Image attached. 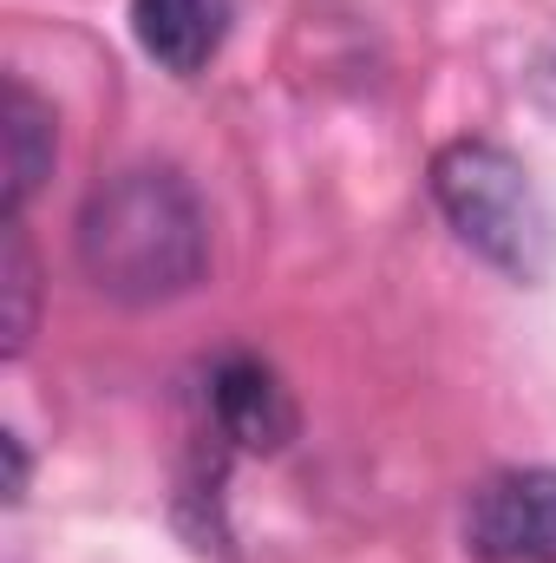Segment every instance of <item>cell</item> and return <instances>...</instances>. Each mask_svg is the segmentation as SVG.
<instances>
[{
    "mask_svg": "<svg viewBox=\"0 0 556 563\" xmlns=\"http://www.w3.org/2000/svg\"><path fill=\"white\" fill-rule=\"evenodd\" d=\"M0 230H7L0 236V334H7V361H20L33 328H40V263H33L20 210H7Z\"/></svg>",
    "mask_w": 556,
    "mask_h": 563,
    "instance_id": "7",
    "label": "cell"
},
{
    "mask_svg": "<svg viewBox=\"0 0 556 563\" xmlns=\"http://www.w3.org/2000/svg\"><path fill=\"white\" fill-rule=\"evenodd\" d=\"M0 139H7V210H20V217H26L33 190L53 177V157H59V125H53V106H46L26 79H7Z\"/></svg>",
    "mask_w": 556,
    "mask_h": 563,
    "instance_id": "6",
    "label": "cell"
},
{
    "mask_svg": "<svg viewBox=\"0 0 556 563\" xmlns=\"http://www.w3.org/2000/svg\"><path fill=\"white\" fill-rule=\"evenodd\" d=\"M203 400H210V426L230 439V445H243V452H281L288 439H294V394L281 387V374L269 361H256V354H223L216 367H210V387H203Z\"/></svg>",
    "mask_w": 556,
    "mask_h": 563,
    "instance_id": "4",
    "label": "cell"
},
{
    "mask_svg": "<svg viewBox=\"0 0 556 563\" xmlns=\"http://www.w3.org/2000/svg\"><path fill=\"white\" fill-rule=\"evenodd\" d=\"M132 33H138L144 59L190 79L216 59L230 33V0H132Z\"/></svg>",
    "mask_w": 556,
    "mask_h": 563,
    "instance_id": "5",
    "label": "cell"
},
{
    "mask_svg": "<svg viewBox=\"0 0 556 563\" xmlns=\"http://www.w3.org/2000/svg\"><path fill=\"white\" fill-rule=\"evenodd\" d=\"M7 498L13 505L26 498V445H20V432H7Z\"/></svg>",
    "mask_w": 556,
    "mask_h": 563,
    "instance_id": "8",
    "label": "cell"
},
{
    "mask_svg": "<svg viewBox=\"0 0 556 563\" xmlns=\"http://www.w3.org/2000/svg\"><path fill=\"white\" fill-rule=\"evenodd\" d=\"M465 551L478 563H556V465L491 472L465 498Z\"/></svg>",
    "mask_w": 556,
    "mask_h": 563,
    "instance_id": "3",
    "label": "cell"
},
{
    "mask_svg": "<svg viewBox=\"0 0 556 563\" xmlns=\"http://www.w3.org/2000/svg\"><path fill=\"white\" fill-rule=\"evenodd\" d=\"M73 250L86 282L105 301L125 308H157L190 295L210 269V217L190 177L164 164H132L92 184L73 223Z\"/></svg>",
    "mask_w": 556,
    "mask_h": 563,
    "instance_id": "1",
    "label": "cell"
},
{
    "mask_svg": "<svg viewBox=\"0 0 556 563\" xmlns=\"http://www.w3.org/2000/svg\"><path fill=\"white\" fill-rule=\"evenodd\" d=\"M425 184H432V203H438L445 230L478 263H491L498 276L537 288L556 269V210L537 190V177L504 144L491 139L438 144Z\"/></svg>",
    "mask_w": 556,
    "mask_h": 563,
    "instance_id": "2",
    "label": "cell"
}]
</instances>
